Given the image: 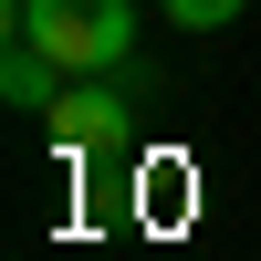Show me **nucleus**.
Masks as SVG:
<instances>
[{
	"instance_id": "4",
	"label": "nucleus",
	"mask_w": 261,
	"mask_h": 261,
	"mask_svg": "<svg viewBox=\"0 0 261 261\" xmlns=\"http://www.w3.org/2000/svg\"><path fill=\"white\" fill-rule=\"evenodd\" d=\"M251 0H157V21H178V32H230Z\"/></svg>"
},
{
	"instance_id": "1",
	"label": "nucleus",
	"mask_w": 261,
	"mask_h": 261,
	"mask_svg": "<svg viewBox=\"0 0 261 261\" xmlns=\"http://www.w3.org/2000/svg\"><path fill=\"white\" fill-rule=\"evenodd\" d=\"M0 21H21L63 73H125L136 63V0H0Z\"/></svg>"
},
{
	"instance_id": "2",
	"label": "nucleus",
	"mask_w": 261,
	"mask_h": 261,
	"mask_svg": "<svg viewBox=\"0 0 261 261\" xmlns=\"http://www.w3.org/2000/svg\"><path fill=\"white\" fill-rule=\"evenodd\" d=\"M146 94H157V73H146V63H125V73H73L53 94V146L63 157H115L125 136H136V115H146Z\"/></svg>"
},
{
	"instance_id": "3",
	"label": "nucleus",
	"mask_w": 261,
	"mask_h": 261,
	"mask_svg": "<svg viewBox=\"0 0 261 261\" xmlns=\"http://www.w3.org/2000/svg\"><path fill=\"white\" fill-rule=\"evenodd\" d=\"M63 84H73V73H63V63H53V53H42V42L11 21V32H0V94H11L21 115H53V94H63Z\"/></svg>"
}]
</instances>
